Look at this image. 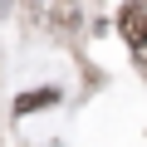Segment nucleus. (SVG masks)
I'll return each mask as SVG.
<instances>
[{
  "mask_svg": "<svg viewBox=\"0 0 147 147\" xmlns=\"http://www.w3.org/2000/svg\"><path fill=\"white\" fill-rule=\"evenodd\" d=\"M123 34H127V44H132V49L147 39V0H132V5L123 10Z\"/></svg>",
  "mask_w": 147,
  "mask_h": 147,
  "instance_id": "f257e3e1",
  "label": "nucleus"
},
{
  "mask_svg": "<svg viewBox=\"0 0 147 147\" xmlns=\"http://www.w3.org/2000/svg\"><path fill=\"white\" fill-rule=\"evenodd\" d=\"M54 93H25V98H15V113H30V108H44Z\"/></svg>",
  "mask_w": 147,
  "mask_h": 147,
  "instance_id": "f03ea898",
  "label": "nucleus"
},
{
  "mask_svg": "<svg viewBox=\"0 0 147 147\" xmlns=\"http://www.w3.org/2000/svg\"><path fill=\"white\" fill-rule=\"evenodd\" d=\"M132 54H137V64H142V69H147V39H142V44H137V49H132Z\"/></svg>",
  "mask_w": 147,
  "mask_h": 147,
  "instance_id": "7ed1b4c3",
  "label": "nucleus"
}]
</instances>
